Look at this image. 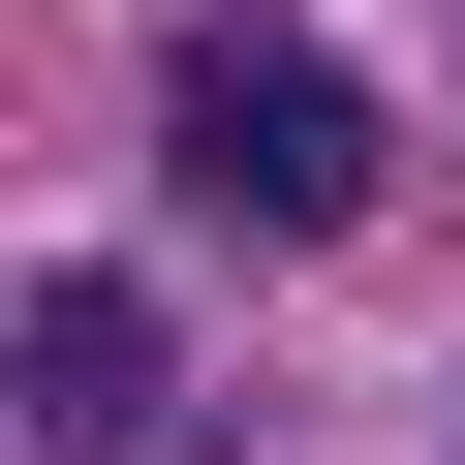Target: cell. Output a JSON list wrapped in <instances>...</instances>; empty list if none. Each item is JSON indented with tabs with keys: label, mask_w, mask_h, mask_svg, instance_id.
<instances>
[{
	"label": "cell",
	"mask_w": 465,
	"mask_h": 465,
	"mask_svg": "<svg viewBox=\"0 0 465 465\" xmlns=\"http://www.w3.org/2000/svg\"><path fill=\"white\" fill-rule=\"evenodd\" d=\"M155 155L249 217V249H341V217H372V94H341L311 32H186V63H155Z\"/></svg>",
	"instance_id": "1"
},
{
	"label": "cell",
	"mask_w": 465,
	"mask_h": 465,
	"mask_svg": "<svg viewBox=\"0 0 465 465\" xmlns=\"http://www.w3.org/2000/svg\"><path fill=\"white\" fill-rule=\"evenodd\" d=\"M0 434H32V465H155L186 434V311L155 280H32V311H0Z\"/></svg>",
	"instance_id": "2"
}]
</instances>
